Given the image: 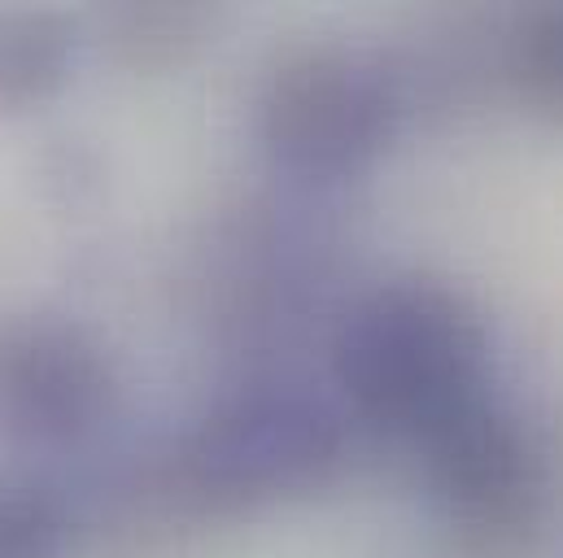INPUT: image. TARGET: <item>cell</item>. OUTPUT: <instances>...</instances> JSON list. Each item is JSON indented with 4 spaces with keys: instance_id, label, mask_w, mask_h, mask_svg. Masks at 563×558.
<instances>
[{
    "instance_id": "obj_1",
    "label": "cell",
    "mask_w": 563,
    "mask_h": 558,
    "mask_svg": "<svg viewBox=\"0 0 563 558\" xmlns=\"http://www.w3.org/2000/svg\"><path fill=\"white\" fill-rule=\"evenodd\" d=\"M345 467L341 415L292 384H241L123 489V537L136 555L179 550L210 524L319 493Z\"/></svg>"
},
{
    "instance_id": "obj_2",
    "label": "cell",
    "mask_w": 563,
    "mask_h": 558,
    "mask_svg": "<svg viewBox=\"0 0 563 558\" xmlns=\"http://www.w3.org/2000/svg\"><path fill=\"white\" fill-rule=\"evenodd\" d=\"M332 376L354 415L423 445L489 398V332L459 288L389 279L341 314Z\"/></svg>"
},
{
    "instance_id": "obj_3",
    "label": "cell",
    "mask_w": 563,
    "mask_h": 558,
    "mask_svg": "<svg viewBox=\"0 0 563 558\" xmlns=\"http://www.w3.org/2000/svg\"><path fill=\"white\" fill-rule=\"evenodd\" d=\"M432 506L472 555H529L560 511L563 449L529 415L485 398L420 445Z\"/></svg>"
},
{
    "instance_id": "obj_4",
    "label": "cell",
    "mask_w": 563,
    "mask_h": 558,
    "mask_svg": "<svg viewBox=\"0 0 563 558\" xmlns=\"http://www.w3.org/2000/svg\"><path fill=\"white\" fill-rule=\"evenodd\" d=\"M402 105V79L380 57L336 40H306L267 66L258 132L284 170L345 179L389 148Z\"/></svg>"
},
{
    "instance_id": "obj_5",
    "label": "cell",
    "mask_w": 563,
    "mask_h": 558,
    "mask_svg": "<svg viewBox=\"0 0 563 558\" xmlns=\"http://www.w3.org/2000/svg\"><path fill=\"white\" fill-rule=\"evenodd\" d=\"M119 376L92 332L57 314L0 319V436L31 449L88 440L114 411Z\"/></svg>"
},
{
    "instance_id": "obj_6",
    "label": "cell",
    "mask_w": 563,
    "mask_h": 558,
    "mask_svg": "<svg viewBox=\"0 0 563 558\" xmlns=\"http://www.w3.org/2000/svg\"><path fill=\"white\" fill-rule=\"evenodd\" d=\"M75 66V26L57 9L0 4V114L53 101Z\"/></svg>"
},
{
    "instance_id": "obj_7",
    "label": "cell",
    "mask_w": 563,
    "mask_h": 558,
    "mask_svg": "<svg viewBox=\"0 0 563 558\" xmlns=\"http://www.w3.org/2000/svg\"><path fill=\"white\" fill-rule=\"evenodd\" d=\"M219 13L206 4H114L101 13V44L123 70H184L214 35Z\"/></svg>"
},
{
    "instance_id": "obj_8",
    "label": "cell",
    "mask_w": 563,
    "mask_h": 558,
    "mask_svg": "<svg viewBox=\"0 0 563 558\" xmlns=\"http://www.w3.org/2000/svg\"><path fill=\"white\" fill-rule=\"evenodd\" d=\"M498 70L529 114L563 127V4H533L507 22Z\"/></svg>"
},
{
    "instance_id": "obj_9",
    "label": "cell",
    "mask_w": 563,
    "mask_h": 558,
    "mask_svg": "<svg viewBox=\"0 0 563 558\" xmlns=\"http://www.w3.org/2000/svg\"><path fill=\"white\" fill-rule=\"evenodd\" d=\"M75 520L66 502L31 480H0V558H70Z\"/></svg>"
}]
</instances>
